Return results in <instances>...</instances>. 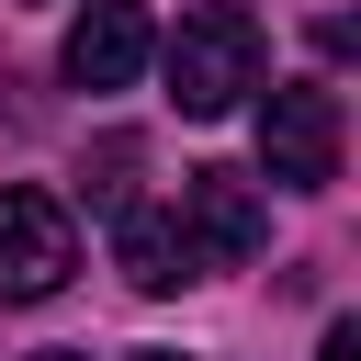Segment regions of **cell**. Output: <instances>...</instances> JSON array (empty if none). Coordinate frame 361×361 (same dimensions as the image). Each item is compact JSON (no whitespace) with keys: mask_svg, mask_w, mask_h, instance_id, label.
Here are the masks:
<instances>
[{"mask_svg":"<svg viewBox=\"0 0 361 361\" xmlns=\"http://www.w3.org/2000/svg\"><path fill=\"white\" fill-rule=\"evenodd\" d=\"M248 90H259V23H248V0L180 11V34H169V102H180L192 124H214V113H237Z\"/></svg>","mask_w":361,"mask_h":361,"instance_id":"cell-1","label":"cell"},{"mask_svg":"<svg viewBox=\"0 0 361 361\" xmlns=\"http://www.w3.org/2000/svg\"><path fill=\"white\" fill-rule=\"evenodd\" d=\"M68 271H79V214L45 180H11L0 192V305H45Z\"/></svg>","mask_w":361,"mask_h":361,"instance_id":"cell-2","label":"cell"},{"mask_svg":"<svg viewBox=\"0 0 361 361\" xmlns=\"http://www.w3.org/2000/svg\"><path fill=\"white\" fill-rule=\"evenodd\" d=\"M259 169L282 192H327L338 180V90L327 79H282L259 102Z\"/></svg>","mask_w":361,"mask_h":361,"instance_id":"cell-3","label":"cell"},{"mask_svg":"<svg viewBox=\"0 0 361 361\" xmlns=\"http://www.w3.org/2000/svg\"><path fill=\"white\" fill-rule=\"evenodd\" d=\"M169 226H180V248H192V282H203V271H237V259H259V237H271V203H259L237 169H180V203H169Z\"/></svg>","mask_w":361,"mask_h":361,"instance_id":"cell-4","label":"cell"},{"mask_svg":"<svg viewBox=\"0 0 361 361\" xmlns=\"http://www.w3.org/2000/svg\"><path fill=\"white\" fill-rule=\"evenodd\" d=\"M147 56H158V34H147V0H90V11L68 23V45H56L68 90H124Z\"/></svg>","mask_w":361,"mask_h":361,"instance_id":"cell-5","label":"cell"},{"mask_svg":"<svg viewBox=\"0 0 361 361\" xmlns=\"http://www.w3.org/2000/svg\"><path fill=\"white\" fill-rule=\"evenodd\" d=\"M113 248H124V282H135V293H180V282H192V248H180L169 214H124Z\"/></svg>","mask_w":361,"mask_h":361,"instance_id":"cell-6","label":"cell"},{"mask_svg":"<svg viewBox=\"0 0 361 361\" xmlns=\"http://www.w3.org/2000/svg\"><path fill=\"white\" fill-rule=\"evenodd\" d=\"M316 361H361V327H350V316H338V327H327V350H316Z\"/></svg>","mask_w":361,"mask_h":361,"instance_id":"cell-7","label":"cell"},{"mask_svg":"<svg viewBox=\"0 0 361 361\" xmlns=\"http://www.w3.org/2000/svg\"><path fill=\"white\" fill-rule=\"evenodd\" d=\"M34 361H90V350H34Z\"/></svg>","mask_w":361,"mask_h":361,"instance_id":"cell-8","label":"cell"},{"mask_svg":"<svg viewBox=\"0 0 361 361\" xmlns=\"http://www.w3.org/2000/svg\"><path fill=\"white\" fill-rule=\"evenodd\" d=\"M124 361H180V350H124Z\"/></svg>","mask_w":361,"mask_h":361,"instance_id":"cell-9","label":"cell"}]
</instances>
